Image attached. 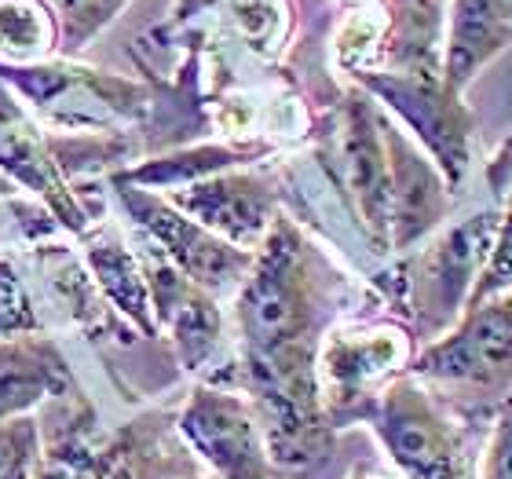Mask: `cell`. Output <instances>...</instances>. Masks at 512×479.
Here are the masks:
<instances>
[{
  "label": "cell",
  "instance_id": "cell-1",
  "mask_svg": "<svg viewBox=\"0 0 512 479\" xmlns=\"http://www.w3.org/2000/svg\"><path fill=\"white\" fill-rule=\"evenodd\" d=\"M410 377L450 392L465 417L487 414L512 392V289L469 308L410 362Z\"/></svg>",
  "mask_w": 512,
  "mask_h": 479
},
{
  "label": "cell",
  "instance_id": "cell-2",
  "mask_svg": "<svg viewBox=\"0 0 512 479\" xmlns=\"http://www.w3.org/2000/svg\"><path fill=\"white\" fill-rule=\"evenodd\" d=\"M370 421L403 479H476L458 421L410 373L384 388Z\"/></svg>",
  "mask_w": 512,
  "mask_h": 479
},
{
  "label": "cell",
  "instance_id": "cell-3",
  "mask_svg": "<svg viewBox=\"0 0 512 479\" xmlns=\"http://www.w3.org/2000/svg\"><path fill=\"white\" fill-rule=\"evenodd\" d=\"M494 235H498V209H480L450 224L417 256L414 271L406 278L417 333L443 337L447 330H454V322L465 315L472 289L487 267Z\"/></svg>",
  "mask_w": 512,
  "mask_h": 479
},
{
  "label": "cell",
  "instance_id": "cell-4",
  "mask_svg": "<svg viewBox=\"0 0 512 479\" xmlns=\"http://www.w3.org/2000/svg\"><path fill=\"white\" fill-rule=\"evenodd\" d=\"M406 359H410V337L395 326L333 333L319 355L322 410L330 425L341 428L355 417L370 421L381 392L399 373H406Z\"/></svg>",
  "mask_w": 512,
  "mask_h": 479
},
{
  "label": "cell",
  "instance_id": "cell-5",
  "mask_svg": "<svg viewBox=\"0 0 512 479\" xmlns=\"http://www.w3.org/2000/svg\"><path fill=\"white\" fill-rule=\"evenodd\" d=\"M359 81L403 125H410L421 150L436 161V169L454 191L469 172L472 132H476V118L461 103L458 92H450L443 81H421L403 74H359Z\"/></svg>",
  "mask_w": 512,
  "mask_h": 479
},
{
  "label": "cell",
  "instance_id": "cell-6",
  "mask_svg": "<svg viewBox=\"0 0 512 479\" xmlns=\"http://www.w3.org/2000/svg\"><path fill=\"white\" fill-rule=\"evenodd\" d=\"M180 436L213 479H271L264 428L246 395L224 388H194L180 414Z\"/></svg>",
  "mask_w": 512,
  "mask_h": 479
},
{
  "label": "cell",
  "instance_id": "cell-7",
  "mask_svg": "<svg viewBox=\"0 0 512 479\" xmlns=\"http://www.w3.org/2000/svg\"><path fill=\"white\" fill-rule=\"evenodd\" d=\"M118 194L128 205V213L158 238V245L169 253L172 267L183 278H191L194 286H202L205 293H220V289H235L246 282L249 267H253L249 249H238V245L216 238L213 231L194 224L191 216H183L169 202H158L154 194L136 191L132 183H118Z\"/></svg>",
  "mask_w": 512,
  "mask_h": 479
},
{
  "label": "cell",
  "instance_id": "cell-8",
  "mask_svg": "<svg viewBox=\"0 0 512 479\" xmlns=\"http://www.w3.org/2000/svg\"><path fill=\"white\" fill-rule=\"evenodd\" d=\"M337 172L344 191L352 194L355 213L377 253L392 249L388 242V158H384L381 114L366 92H352L337 114Z\"/></svg>",
  "mask_w": 512,
  "mask_h": 479
},
{
  "label": "cell",
  "instance_id": "cell-9",
  "mask_svg": "<svg viewBox=\"0 0 512 479\" xmlns=\"http://www.w3.org/2000/svg\"><path fill=\"white\" fill-rule=\"evenodd\" d=\"M381 139L388 158V242L392 249H410L447 220L450 183L436 161L388 118H381Z\"/></svg>",
  "mask_w": 512,
  "mask_h": 479
},
{
  "label": "cell",
  "instance_id": "cell-10",
  "mask_svg": "<svg viewBox=\"0 0 512 479\" xmlns=\"http://www.w3.org/2000/svg\"><path fill=\"white\" fill-rule=\"evenodd\" d=\"M172 209L238 249H260L275 224V191L253 172H216L183 191H172Z\"/></svg>",
  "mask_w": 512,
  "mask_h": 479
},
{
  "label": "cell",
  "instance_id": "cell-11",
  "mask_svg": "<svg viewBox=\"0 0 512 479\" xmlns=\"http://www.w3.org/2000/svg\"><path fill=\"white\" fill-rule=\"evenodd\" d=\"M150 308L169 326L183 370H202L220 344V311L213 293L194 286L172 264H150Z\"/></svg>",
  "mask_w": 512,
  "mask_h": 479
},
{
  "label": "cell",
  "instance_id": "cell-12",
  "mask_svg": "<svg viewBox=\"0 0 512 479\" xmlns=\"http://www.w3.org/2000/svg\"><path fill=\"white\" fill-rule=\"evenodd\" d=\"M509 44L512 0H454L443 52V85L461 96V88Z\"/></svg>",
  "mask_w": 512,
  "mask_h": 479
},
{
  "label": "cell",
  "instance_id": "cell-13",
  "mask_svg": "<svg viewBox=\"0 0 512 479\" xmlns=\"http://www.w3.org/2000/svg\"><path fill=\"white\" fill-rule=\"evenodd\" d=\"M59 395H74V377L52 344L37 337L0 344V421H15Z\"/></svg>",
  "mask_w": 512,
  "mask_h": 479
},
{
  "label": "cell",
  "instance_id": "cell-14",
  "mask_svg": "<svg viewBox=\"0 0 512 479\" xmlns=\"http://www.w3.org/2000/svg\"><path fill=\"white\" fill-rule=\"evenodd\" d=\"M388 26L381 37L388 74L443 81V0H384Z\"/></svg>",
  "mask_w": 512,
  "mask_h": 479
},
{
  "label": "cell",
  "instance_id": "cell-15",
  "mask_svg": "<svg viewBox=\"0 0 512 479\" xmlns=\"http://www.w3.org/2000/svg\"><path fill=\"white\" fill-rule=\"evenodd\" d=\"M0 169L15 176L22 187L41 194L70 231H85L88 216L81 213L74 194L66 191L63 176H59V161L44 150L41 139L33 136V128H0Z\"/></svg>",
  "mask_w": 512,
  "mask_h": 479
},
{
  "label": "cell",
  "instance_id": "cell-16",
  "mask_svg": "<svg viewBox=\"0 0 512 479\" xmlns=\"http://www.w3.org/2000/svg\"><path fill=\"white\" fill-rule=\"evenodd\" d=\"M88 267L96 275L99 289L107 293L125 319H132L136 326H143L147 333H154V322H150V286L143 271H139L136 256L128 253L125 245L118 242V235L110 231H96L88 235Z\"/></svg>",
  "mask_w": 512,
  "mask_h": 479
},
{
  "label": "cell",
  "instance_id": "cell-17",
  "mask_svg": "<svg viewBox=\"0 0 512 479\" xmlns=\"http://www.w3.org/2000/svg\"><path fill=\"white\" fill-rule=\"evenodd\" d=\"M256 154H260V147H194V150H180V154H169V158L147 161V165L121 172L114 180L143 183V187H187V183H198L205 176L246 165Z\"/></svg>",
  "mask_w": 512,
  "mask_h": 479
},
{
  "label": "cell",
  "instance_id": "cell-18",
  "mask_svg": "<svg viewBox=\"0 0 512 479\" xmlns=\"http://www.w3.org/2000/svg\"><path fill=\"white\" fill-rule=\"evenodd\" d=\"M487 180H491L494 194L502 198V209H498L494 249H491V256H487V267H483L480 282L472 289L469 308H476V304H483V300H491V297H502V293L512 289V132L505 136L498 158L487 165Z\"/></svg>",
  "mask_w": 512,
  "mask_h": 479
},
{
  "label": "cell",
  "instance_id": "cell-19",
  "mask_svg": "<svg viewBox=\"0 0 512 479\" xmlns=\"http://www.w3.org/2000/svg\"><path fill=\"white\" fill-rule=\"evenodd\" d=\"M55 37L48 11L33 0H0V48L11 55H37Z\"/></svg>",
  "mask_w": 512,
  "mask_h": 479
},
{
  "label": "cell",
  "instance_id": "cell-20",
  "mask_svg": "<svg viewBox=\"0 0 512 479\" xmlns=\"http://www.w3.org/2000/svg\"><path fill=\"white\" fill-rule=\"evenodd\" d=\"M37 458H41L37 421L30 417L0 421V479H30Z\"/></svg>",
  "mask_w": 512,
  "mask_h": 479
},
{
  "label": "cell",
  "instance_id": "cell-21",
  "mask_svg": "<svg viewBox=\"0 0 512 479\" xmlns=\"http://www.w3.org/2000/svg\"><path fill=\"white\" fill-rule=\"evenodd\" d=\"M136 479H205L198 458L180 443H161L158 436H143L136 461Z\"/></svg>",
  "mask_w": 512,
  "mask_h": 479
},
{
  "label": "cell",
  "instance_id": "cell-22",
  "mask_svg": "<svg viewBox=\"0 0 512 479\" xmlns=\"http://www.w3.org/2000/svg\"><path fill=\"white\" fill-rule=\"evenodd\" d=\"M37 326H41V319L33 311L22 278L15 275V267L8 260H0V344L15 341L22 333H33Z\"/></svg>",
  "mask_w": 512,
  "mask_h": 479
},
{
  "label": "cell",
  "instance_id": "cell-23",
  "mask_svg": "<svg viewBox=\"0 0 512 479\" xmlns=\"http://www.w3.org/2000/svg\"><path fill=\"white\" fill-rule=\"evenodd\" d=\"M476 479H512V392L491 410V432L483 443Z\"/></svg>",
  "mask_w": 512,
  "mask_h": 479
},
{
  "label": "cell",
  "instance_id": "cell-24",
  "mask_svg": "<svg viewBox=\"0 0 512 479\" xmlns=\"http://www.w3.org/2000/svg\"><path fill=\"white\" fill-rule=\"evenodd\" d=\"M231 4V19H235L238 33L246 37L253 48H267L275 41L278 30V0H227Z\"/></svg>",
  "mask_w": 512,
  "mask_h": 479
},
{
  "label": "cell",
  "instance_id": "cell-25",
  "mask_svg": "<svg viewBox=\"0 0 512 479\" xmlns=\"http://www.w3.org/2000/svg\"><path fill=\"white\" fill-rule=\"evenodd\" d=\"M348 479H403V476H392V472H384L381 465H374V461H359V465L348 472Z\"/></svg>",
  "mask_w": 512,
  "mask_h": 479
},
{
  "label": "cell",
  "instance_id": "cell-26",
  "mask_svg": "<svg viewBox=\"0 0 512 479\" xmlns=\"http://www.w3.org/2000/svg\"><path fill=\"white\" fill-rule=\"evenodd\" d=\"M209 479H213V476H209Z\"/></svg>",
  "mask_w": 512,
  "mask_h": 479
}]
</instances>
